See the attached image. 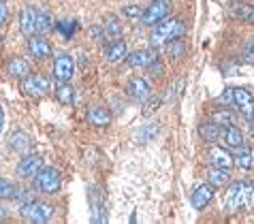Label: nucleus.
Returning a JSON list of instances; mask_svg holds the SVG:
<instances>
[{
  "label": "nucleus",
  "instance_id": "obj_1",
  "mask_svg": "<svg viewBox=\"0 0 254 224\" xmlns=\"http://www.w3.org/2000/svg\"><path fill=\"white\" fill-rule=\"evenodd\" d=\"M184 30H186V26H184L182 19H178V17L162 19V22H158L156 28H154L150 43H152V47H160V45H165L173 39H180L182 34H184Z\"/></svg>",
  "mask_w": 254,
  "mask_h": 224
},
{
  "label": "nucleus",
  "instance_id": "obj_2",
  "mask_svg": "<svg viewBox=\"0 0 254 224\" xmlns=\"http://www.w3.org/2000/svg\"><path fill=\"white\" fill-rule=\"evenodd\" d=\"M220 101L231 103L239 109V113L248 120H254V96L244 88H229L224 90V96H220Z\"/></svg>",
  "mask_w": 254,
  "mask_h": 224
},
{
  "label": "nucleus",
  "instance_id": "obj_3",
  "mask_svg": "<svg viewBox=\"0 0 254 224\" xmlns=\"http://www.w3.org/2000/svg\"><path fill=\"white\" fill-rule=\"evenodd\" d=\"M22 216L24 220L34 222V224H45L54 218V207L41 201H28L22 205Z\"/></svg>",
  "mask_w": 254,
  "mask_h": 224
},
{
  "label": "nucleus",
  "instance_id": "obj_4",
  "mask_svg": "<svg viewBox=\"0 0 254 224\" xmlns=\"http://www.w3.org/2000/svg\"><path fill=\"white\" fill-rule=\"evenodd\" d=\"M34 177H37V186L47 194H56L60 190V186H62L60 171L54 169V167H45V169L41 167V171L34 175Z\"/></svg>",
  "mask_w": 254,
  "mask_h": 224
},
{
  "label": "nucleus",
  "instance_id": "obj_5",
  "mask_svg": "<svg viewBox=\"0 0 254 224\" xmlns=\"http://www.w3.org/2000/svg\"><path fill=\"white\" fill-rule=\"evenodd\" d=\"M169 11H171V4H169V0H154V2L147 6V9L141 13V24L143 26H154V24H158L162 22L167 15H169Z\"/></svg>",
  "mask_w": 254,
  "mask_h": 224
},
{
  "label": "nucleus",
  "instance_id": "obj_6",
  "mask_svg": "<svg viewBox=\"0 0 254 224\" xmlns=\"http://www.w3.org/2000/svg\"><path fill=\"white\" fill-rule=\"evenodd\" d=\"M75 75V60L70 54H58L54 60V79L58 83H68Z\"/></svg>",
  "mask_w": 254,
  "mask_h": 224
},
{
  "label": "nucleus",
  "instance_id": "obj_7",
  "mask_svg": "<svg viewBox=\"0 0 254 224\" xmlns=\"http://www.w3.org/2000/svg\"><path fill=\"white\" fill-rule=\"evenodd\" d=\"M128 96L137 103H145L152 96V88L143 77H132L128 81Z\"/></svg>",
  "mask_w": 254,
  "mask_h": 224
},
{
  "label": "nucleus",
  "instance_id": "obj_8",
  "mask_svg": "<svg viewBox=\"0 0 254 224\" xmlns=\"http://www.w3.org/2000/svg\"><path fill=\"white\" fill-rule=\"evenodd\" d=\"M90 209H92V222L101 224L107 222V214H105V197L98 188H90Z\"/></svg>",
  "mask_w": 254,
  "mask_h": 224
},
{
  "label": "nucleus",
  "instance_id": "obj_9",
  "mask_svg": "<svg viewBox=\"0 0 254 224\" xmlns=\"http://www.w3.org/2000/svg\"><path fill=\"white\" fill-rule=\"evenodd\" d=\"M49 90V79L43 75H28L24 79V92L28 96H43Z\"/></svg>",
  "mask_w": 254,
  "mask_h": 224
},
{
  "label": "nucleus",
  "instance_id": "obj_10",
  "mask_svg": "<svg viewBox=\"0 0 254 224\" xmlns=\"http://www.w3.org/2000/svg\"><path fill=\"white\" fill-rule=\"evenodd\" d=\"M41 167H43V160H41V156H37V154H28V156H24L22 160H19L17 165V175L19 177H34Z\"/></svg>",
  "mask_w": 254,
  "mask_h": 224
},
{
  "label": "nucleus",
  "instance_id": "obj_11",
  "mask_svg": "<svg viewBox=\"0 0 254 224\" xmlns=\"http://www.w3.org/2000/svg\"><path fill=\"white\" fill-rule=\"evenodd\" d=\"M211 199H214V186L211 184H201L196 190L192 192V197H190V203H192L194 209H205Z\"/></svg>",
  "mask_w": 254,
  "mask_h": 224
},
{
  "label": "nucleus",
  "instance_id": "obj_12",
  "mask_svg": "<svg viewBox=\"0 0 254 224\" xmlns=\"http://www.w3.org/2000/svg\"><path fill=\"white\" fill-rule=\"evenodd\" d=\"M209 163L211 167H218V169H231L233 165H235V160H233V156L227 152V150H222L220 145H214V148L209 150Z\"/></svg>",
  "mask_w": 254,
  "mask_h": 224
},
{
  "label": "nucleus",
  "instance_id": "obj_13",
  "mask_svg": "<svg viewBox=\"0 0 254 224\" xmlns=\"http://www.w3.org/2000/svg\"><path fill=\"white\" fill-rule=\"evenodd\" d=\"M227 207L233 214H237L239 209H244V186L242 181H235V184L229 186L227 192Z\"/></svg>",
  "mask_w": 254,
  "mask_h": 224
},
{
  "label": "nucleus",
  "instance_id": "obj_14",
  "mask_svg": "<svg viewBox=\"0 0 254 224\" xmlns=\"http://www.w3.org/2000/svg\"><path fill=\"white\" fill-rule=\"evenodd\" d=\"M19 28H22V32L26 37H32L34 32H37V9L34 6H24L22 15H19Z\"/></svg>",
  "mask_w": 254,
  "mask_h": 224
},
{
  "label": "nucleus",
  "instance_id": "obj_15",
  "mask_svg": "<svg viewBox=\"0 0 254 224\" xmlns=\"http://www.w3.org/2000/svg\"><path fill=\"white\" fill-rule=\"evenodd\" d=\"M28 50H30V54L39 60H45L52 56V45H49L43 37H34V34L30 37V41H28Z\"/></svg>",
  "mask_w": 254,
  "mask_h": 224
},
{
  "label": "nucleus",
  "instance_id": "obj_16",
  "mask_svg": "<svg viewBox=\"0 0 254 224\" xmlns=\"http://www.w3.org/2000/svg\"><path fill=\"white\" fill-rule=\"evenodd\" d=\"M152 62H156V52H154V47H152V50H139V52H135V54L128 56V64H130L132 68L150 66Z\"/></svg>",
  "mask_w": 254,
  "mask_h": 224
},
{
  "label": "nucleus",
  "instance_id": "obj_17",
  "mask_svg": "<svg viewBox=\"0 0 254 224\" xmlns=\"http://www.w3.org/2000/svg\"><path fill=\"white\" fill-rule=\"evenodd\" d=\"M220 139L224 141V145H227L229 150H237V148L244 145V132L239 128H235V126H227V128L222 130Z\"/></svg>",
  "mask_w": 254,
  "mask_h": 224
},
{
  "label": "nucleus",
  "instance_id": "obj_18",
  "mask_svg": "<svg viewBox=\"0 0 254 224\" xmlns=\"http://www.w3.org/2000/svg\"><path fill=\"white\" fill-rule=\"evenodd\" d=\"M88 122L96 126V128H105V126H109L111 124V113H109V109H105V107H90L88 111Z\"/></svg>",
  "mask_w": 254,
  "mask_h": 224
},
{
  "label": "nucleus",
  "instance_id": "obj_19",
  "mask_svg": "<svg viewBox=\"0 0 254 224\" xmlns=\"http://www.w3.org/2000/svg\"><path fill=\"white\" fill-rule=\"evenodd\" d=\"M9 148L13 152H19V154L28 152L30 150V137H28L24 130H13L9 135Z\"/></svg>",
  "mask_w": 254,
  "mask_h": 224
},
{
  "label": "nucleus",
  "instance_id": "obj_20",
  "mask_svg": "<svg viewBox=\"0 0 254 224\" xmlns=\"http://www.w3.org/2000/svg\"><path fill=\"white\" fill-rule=\"evenodd\" d=\"M6 73L15 79H26L30 75V64L24 60V58H13L9 64H6Z\"/></svg>",
  "mask_w": 254,
  "mask_h": 224
},
{
  "label": "nucleus",
  "instance_id": "obj_21",
  "mask_svg": "<svg viewBox=\"0 0 254 224\" xmlns=\"http://www.w3.org/2000/svg\"><path fill=\"white\" fill-rule=\"evenodd\" d=\"M235 165L242 167V169H254V152L248 150L246 145H242V148L235 150Z\"/></svg>",
  "mask_w": 254,
  "mask_h": 224
},
{
  "label": "nucleus",
  "instance_id": "obj_22",
  "mask_svg": "<svg viewBox=\"0 0 254 224\" xmlns=\"http://www.w3.org/2000/svg\"><path fill=\"white\" fill-rule=\"evenodd\" d=\"M158 130H160V124H158V122H150V124L141 126L139 132L135 135V139H137L139 143H143V145H145V143H150L152 139L158 135Z\"/></svg>",
  "mask_w": 254,
  "mask_h": 224
},
{
  "label": "nucleus",
  "instance_id": "obj_23",
  "mask_svg": "<svg viewBox=\"0 0 254 224\" xmlns=\"http://www.w3.org/2000/svg\"><path fill=\"white\" fill-rule=\"evenodd\" d=\"M105 58L109 62H120L126 58V43L124 41H116V43H111L107 50H105Z\"/></svg>",
  "mask_w": 254,
  "mask_h": 224
},
{
  "label": "nucleus",
  "instance_id": "obj_24",
  "mask_svg": "<svg viewBox=\"0 0 254 224\" xmlns=\"http://www.w3.org/2000/svg\"><path fill=\"white\" fill-rule=\"evenodd\" d=\"M199 132H201V137L205 139L207 143H216L218 139H220V135H222V128L218 124L209 122V124H201L199 126Z\"/></svg>",
  "mask_w": 254,
  "mask_h": 224
},
{
  "label": "nucleus",
  "instance_id": "obj_25",
  "mask_svg": "<svg viewBox=\"0 0 254 224\" xmlns=\"http://www.w3.org/2000/svg\"><path fill=\"white\" fill-rule=\"evenodd\" d=\"M207 179L211 186H227L231 181V175L227 173V169H218V167H211L207 171Z\"/></svg>",
  "mask_w": 254,
  "mask_h": 224
},
{
  "label": "nucleus",
  "instance_id": "obj_26",
  "mask_svg": "<svg viewBox=\"0 0 254 224\" xmlns=\"http://www.w3.org/2000/svg\"><path fill=\"white\" fill-rule=\"evenodd\" d=\"M231 15L244 19V22H248V24H254V6L242 4V2H239V4H233V6H231Z\"/></svg>",
  "mask_w": 254,
  "mask_h": 224
},
{
  "label": "nucleus",
  "instance_id": "obj_27",
  "mask_svg": "<svg viewBox=\"0 0 254 224\" xmlns=\"http://www.w3.org/2000/svg\"><path fill=\"white\" fill-rule=\"evenodd\" d=\"M54 24V17H52V13H49L47 9H43V6H39L37 9V32H47L49 28H52Z\"/></svg>",
  "mask_w": 254,
  "mask_h": 224
},
{
  "label": "nucleus",
  "instance_id": "obj_28",
  "mask_svg": "<svg viewBox=\"0 0 254 224\" xmlns=\"http://www.w3.org/2000/svg\"><path fill=\"white\" fill-rule=\"evenodd\" d=\"M19 197V190L13 181L0 177V199H17Z\"/></svg>",
  "mask_w": 254,
  "mask_h": 224
},
{
  "label": "nucleus",
  "instance_id": "obj_29",
  "mask_svg": "<svg viewBox=\"0 0 254 224\" xmlns=\"http://www.w3.org/2000/svg\"><path fill=\"white\" fill-rule=\"evenodd\" d=\"M244 186V209L246 212H252L254 209V184L252 181H242Z\"/></svg>",
  "mask_w": 254,
  "mask_h": 224
},
{
  "label": "nucleus",
  "instance_id": "obj_30",
  "mask_svg": "<svg viewBox=\"0 0 254 224\" xmlns=\"http://www.w3.org/2000/svg\"><path fill=\"white\" fill-rule=\"evenodd\" d=\"M56 96H58V101L62 105H70L73 103V88H70L68 83H58V88H56Z\"/></svg>",
  "mask_w": 254,
  "mask_h": 224
},
{
  "label": "nucleus",
  "instance_id": "obj_31",
  "mask_svg": "<svg viewBox=\"0 0 254 224\" xmlns=\"http://www.w3.org/2000/svg\"><path fill=\"white\" fill-rule=\"evenodd\" d=\"M105 28H107V34L111 39H118L120 34H122V24H120V19L116 15H107V19H105Z\"/></svg>",
  "mask_w": 254,
  "mask_h": 224
},
{
  "label": "nucleus",
  "instance_id": "obj_32",
  "mask_svg": "<svg viewBox=\"0 0 254 224\" xmlns=\"http://www.w3.org/2000/svg\"><path fill=\"white\" fill-rule=\"evenodd\" d=\"M211 122L218 124L220 128H222V126L227 128V126H233V115L229 113V111H216V113L211 115Z\"/></svg>",
  "mask_w": 254,
  "mask_h": 224
},
{
  "label": "nucleus",
  "instance_id": "obj_33",
  "mask_svg": "<svg viewBox=\"0 0 254 224\" xmlns=\"http://www.w3.org/2000/svg\"><path fill=\"white\" fill-rule=\"evenodd\" d=\"M158 107H160V99H152V96H150V99H147V103H145V107H143V115H145V117L152 115Z\"/></svg>",
  "mask_w": 254,
  "mask_h": 224
},
{
  "label": "nucleus",
  "instance_id": "obj_34",
  "mask_svg": "<svg viewBox=\"0 0 254 224\" xmlns=\"http://www.w3.org/2000/svg\"><path fill=\"white\" fill-rule=\"evenodd\" d=\"M244 60L246 62H250V64H254V37L246 43V47H244Z\"/></svg>",
  "mask_w": 254,
  "mask_h": 224
},
{
  "label": "nucleus",
  "instance_id": "obj_35",
  "mask_svg": "<svg viewBox=\"0 0 254 224\" xmlns=\"http://www.w3.org/2000/svg\"><path fill=\"white\" fill-rule=\"evenodd\" d=\"M141 6L139 4H126L124 6V15H128V17H141Z\"/></svg>",
  "mask_w": 254,
  "mask_h": 224
},
{
  "label": "nucleus",
  "instance_id": "obj_36",
  "mask_svg": "<svg viewBox=\"0 0 254 224\" xmlns=\"http://www.w3.org/2000/svg\"><path fill=\"white\" fill-rule=\"evenodd\" d=\"M169 54H171V56H180L182 54V43H180L178 39L169 41Z\"/></svg>",
  "mask_w": 254,
  "mask_h": 224
},
{
  "label": "nucleus",
  "instance_id": "obj_37",
  "mask_svg": "<svg viewBox=\"0 0 254 224\" xmlns=\"http://www.w3.org/2000/svg\"><path fill=\"white\" fill-rule=\"evenodd\" d=\"M9 19V6H6V0H0V24H4Z\"/></svg>",
  "mask_w": 254,
  "mask_h": 224
},
{
  "label": "nucleus",
  "instance_id": "obj_38",
  "mask_svg": "<svg viewBox=\"0 0 254 224\" xmlns=\"http://www.w3.org/2000/svg\"><path fill=\"white\" fill-rule=\"evenodd\" d=\"M2 128H4V109L0 105V135H2Z\"/></svg>",
  "mask_w": 254,
  "mask_h": 224
},
{
  "label": "nucleus",
  "instance_id": "obj_39",
  "mask_svg": "<svg viewBox=\"0 0 254 224\" xmlns=\"http://www.w3.org/2000/svg\"><path fill=\"white\" fill-rule=\"evenodd\" d=\"M6 216H9V214H6V207H0V220H4Z\"/></svg>",
  "mask_w": 254,
  "mask_h": 224
},
{
  "label": "nucleus",
  "instance_id": "obj_40",
  "mask_svg": "<svg viewBox=\"0 0 254 224\" xmlns=\"http://www.w3.org/2000/svg\"><path fill=\"white\" fill-rule=\"evenodd\" d=\"M0 41H2V34H0Z\"/></svg>",
  "mask_w": 254,
  "mask_h": 224
}]
</instances>
